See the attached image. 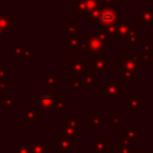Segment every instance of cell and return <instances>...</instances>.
<instances>
[{"label":"cell","instance_id":"8992f818","mask_svg":"<svg viewBox=\"0 0 153 153\" xmlns=\"http://www.w3.org/2000/svg\"><path fill=\"white\" fill-rule=\"evenodd\" d=\"M76 128H78V121L76 118H66L63 121V135L68 139H78V133H76Z\"/></svg>","mask_w":153,"mask_h":153},{"label":"cell","instance_id":"3957f363","mask_svg":"<svg viewBox=\"0 0 153 153\" xmlns=\"http://www.w3.org/2000/svg\"><path fill=\"white\" fill-rule=\"evenodd\" d=\"M85 44H86V50L90 54V57L94 61L98 59L105 57L104 50H105V44L100 41L98 33H90L85 38Z\"/></svg>","mask_w":153,"mask_h":153},{"label":"cell","instance_id":"cb8c5ba5","mask_svg":"<svg viewBox=\"0 0 153 153\" xmlns=\"http://www.w3.org/2000/svg\"><path fill=\"white\" fill-rule=\"evenodd\" d=\"M57 81L59 80H56V76L55 75H48L47 76V82H45L47 84V87L49 88L50 86H53V90H55V85L59 84Z\"/></svg>","mask_w":153,"mask_h":153},{"label":"cell","instance_id":"5bb4252c","mask_svg":"<svg viewBox=\"0 0 153 153\" xmlns=\"http://www.w3.org/2000/svg\"><path fill=\"white\" fill-rule=\"evenodd\" d=\"M128 111L136 112L140 106H142V97H128Z\"/></svg>","mask_w":153,"mask_h":153},{"label":"cell","instance_id":"603a6c76","mask_svg":"<svg viewBox=\"0 0 153 153\" xmlns=\"http://www.w3.org/2000/svg\"><path fill=\"white\" fill-rule=\"evenodd\" d=\"M75 91H79V90H86V87L84 86V84H82V81H80V80H78V79H74L73 81L71 80L69 82H68Z\"/></svg>","mask_w":153,"mask_h":153},{"label":"cell","instance_id":"d6986e66","mask_svg":"<svg viewBox=\"0 0 153 153\" xmlns=\"http://www.w3.org/2000/svg\"><path fill=\"white\" fill-rule=\"evenodd\" d=\"M90 118H91V123H90V128L92 129H97L100 123H104V121H100L102 118L98 116V114H92L90 115Z\"/></svg>","mask_w":153,"mask_h":153},{"label":"cell","instance_id":"d6a6232c","mask_svg":"<svg viewBox=\"0 0 153 153\" xmlns=\"http://www.w3.org/2000/svg\"><path fill=\"white\" fill-rule=\"evenodd\" d=\"M145 153H153V152H145Z\"/></svg>","mask_w":153,"mask_h":153},{"label":"cell","instance_id":"ffe728a7","mask_svg":"<svg viewBox=\"0 0 153 153\" xmlns=\"http://www.w3.org/2000/svg\"><path fill=\"white\" fill-rule=\"evenodd\" d=\"M2 104L7 108H13V106H18V98L17 97H6L2 99Z\"/></svg>","mask_w":153,"mask_h":153},{"label":"cell","instance_id":"4dcf8cb0","mask_svg":"<svg viewBox=\"0 0 153 153\" xmlns=\"http://www.w3.org/2000/svg\"><path fill=\"white\" fill-rule=\"evenodd\" d=\"M25 2H37L36 0H24Z\"/></svg>","mask_w":153,"mask_h":153},{"label":"cell","instance_id":"7c38bea8","mask_svg":"<svg viewBox=\"0 0 153 153\" xmlns=\"http://www.w3.org/2000/svg\"><path fill=\"white\" fill-rule=\"evenodd\" d=\"M23 118H24V122L25 123H38L39 122V115L36 110H32V109H24V112H23Z\"/></svg>","mask_w":153,"mask_h":153},{"label":"cell","instance_id":"8fae6325","mask_svg":"<svg viewBox=\"0 0 153 153\" xmlns=\"http://www.w3.org/2000/svg\"><path fill=\"white\" fill-rule=\"evenodd\" d=\"M110 145L111 143L109 141L104 140V136H100V139L98 136H96L94 141H92V142L90 141V149H92V151H103V149L108 151V149H110L109 148Z\"/></svg>","mask_w":153,"mask_h":153},{"label":"cell","instance_id":"277c9868","mask_svg":"<svg viewBox=\"0 0 153 153\" xmlns=\"http://www.w3.org/2000/svg\"><path fill=\"white\" fill-rule=\"evenodd\" d=\"M90 61L86 59H69L68 60V74L76 76L79 74H88V66L92 63H88Z\"/></svg>","mask_w":153,"mask_h":153},{"label":"cell","instance_id":"1f68e13d","mask_svg":"<svg viewBox=\"0 0 153 153\" xmlns=\"http://www.w3.org/2000/svg\"><path fill=\"white\" fill-rule=\"evenodd\" d=\"M134 153H145V152H134Z\"/></svg>","mask_w":153,"mask_h":153},{"label":"cell","instance_id":"7a4b0ae2","mask_svg":"<svg viewBox=\"0 0 153 153\" xmlns=\"http://www.w3.org/2000/svg\"><path fill=\"white\" fill-rule=\"evenodd\" d=\"M66 97H56L55 92L36 93L37 108L47 112H66Z\"/></svg>","mask_w":153,"mask_h":153},{"label":"cell","instance_id":"e0dca14e","mask_svg":"<svg viewBox=\"0 0 153 153\" xmlns=\"http://www.w3.org/2000/svg\"><path fill=\"white\" fill-rule=\"evenodd\" d=\"M73 12H74V14H80V13L85 14L87 12V2H86V0H80L79 2L74 4L73 5Z\"/></svg>","mask_w":153,"mask_h":153},{"label":"cell","instance_id":"6da1fadb","mask_svg":"<svg viewBox=\"0 0 153 153\" xmlns=\"http://www.w3.org/2000/svg\"><path fill=\"white\" fill-rule=\"evenodd\" d=\"M121 22V12L112 5H103L99 10V16L97 24L100 25L102 32L109 36H115V30L117 24Z\"/></svg>","mask_w":153,"mask_h":153},{"label":"cell","instance_id":"f1b7e54d","mask_svg":"<svg viewBox=\"0 0 153 153\" xmlns=\"http://www.w3.org/2000/svg\"><path fill=\"white\" fill-rule=\"evenodd\" d=\"M80 0H68V2L69 4H76V2H79Z\"/></svg>","mask_w":153,"mask_h":153},{"label":"cell","instance_id":"9a60e30c","mask_svg":"<svg viewBox=\"0 0 153 153\" xmlns=\"http://www.w3.org/2000/svg\"><path fill=\"white\" fill-rule=\"evenodd\" d=\"M84 38H80L78 36H69L68 39V51H76L78 47L80 45V43H82Z\"/></svg>","mask_w":153,"mask_h":153},{"label":"cell","instance_id":"9c48e42d","mask_svg":"<svg viewBox=\"0 0 153 153\" xmlns=\"http://www.w3.org/2000/svg\"><path fill=\"white\" fill-rule=\"evenodd\" d=\"M31 153H50V147L44 141H27Z\"/></svg>","mask_w":153,"mask_h":153},{"label":"cell","instance_id":"ac0fdd59","mask_svg":"<svg viewBox=\"0 0 153 153\" xmlns=\"http://www.w3.org/2000/svg\"><path fill=\"white\" fill-rule=\"evenodd\" d=\"M78 22L76 20H69L68 23H67V25L65 26V27H62V30H65V31H67L68 33H69V36L72 35V36H74L76 32H78Z\"/></svg>","mask_w":153,"mask_h":153},{"label":"cell","instance_id":"5b68a950","mask_svg":"<svg viewBox=\"0 0 153 153\" xmlns=\"http://www.w3.org/2000/svg\"><path fill=\"white\" fill-rule=\"evenodd\" d=\"M102 92L100 94L106 98L108 102H115L118 96H121V81L118 80H112V81H106L104 86L100 87Z\"/></svg>","mask_w":153,"mask_h":153},{"label":"cell","instance_id":"d4e9b609","mask_svg":"<svg viewBox=\"0 0 153 153\" xmlns=\"http://www.w3.org/2000/svg\"><path fill=\"white\" fill-rule=\"evenodd\" d=\"M117 153H130V146H117Z\"/></svg>","mask_w":153,"mask_h":153},{"label":"cell","instance_id":"7402d4cb","mask_svg":"<svg viewBox=\"0 0 153 153\" xmlns=\"http://www.w3.org/2000/svg\"><path fill=\"white\" fill-rule=\"evenodd\" d=\"M122 76L123 79H137V74L136 71H131V69H122Z\"/></svg>","mask_w":153,"mask_h":153},{"label":"cell","instance_id":"52a82bcc","mask_svg":"<svg viewBox=\"0 0 153 153\" xmlns=\"http://www.w3.org/2000/svg\"><path fill=\"white\" fill-rule=\"evenodd\" d=\"M131 22H120L116 26L115 30V36H116V41L117 42H123L127 41V37L129 35V30L131 27Z\"/></svg>","mask_w":153,"mask_h":153},{"label":"cell","instance_id":"44dd1931","mask_svg":"<svg viewBox=\"0 0 153 153\" xmlns=\"http://www.w3.org/2000/svg\"><path fill=\"white\" fill-rule=\"evenodd\" d=\"M111 126H112V129H120L121 128V114H112L111 115Z\"/></svg>","mask_w":153,"mask_h":153},{"label":"cell","instance_id":"f546056e","mask_svg":"<svg viewBox=\"0 0 153 153\" xmlns=\"http://www.w3.org/2000/svg\"><path fill=\"white\" fill-rule=\"evenodd\" d=\"M149 37H151V43H153V31L149 32Z\"/></svg>","mask_w":153,"mask_h":153},{"label":"cell","instance_id":"4fadbf2b","mask_svg":"<svg viewBox=\"0 0 153 153\" xmlns=\"http://www.w3.org/2000/svg\"><path fill=\"white\" fill-rule=\"evenodd\" d=\"M57 141H59V145H57V149L60 151V152H62V153H68L69 151H71V148H72V140L71 139H68V137H66L65 135L63 136H61V135H57Z\"/></svg>","mask_w":153,"mask_h":153},{"label":"cell","instance_id":"484cf974","mask_svg":"<svg viewBox=\"0 0 153 153\" xmlns=\"http://www.w3.org/2000/svg\"><path fill=\"white\" fill-rule=\"evenodd\" d=\"M7 88V81L6 80H0V91H5Z\"/></svg>","mask_w":153,"mask_h":153},{"label":"cell","instance_id":"4316f807","mask_svg":"<svg viewBox=\"0 0 153 153\" xmlns=\"http://www.w3.org/2000/svg\"><path fill=\"white\" fill-rule=\"evenodd\" d=\"M6 75H7V71L6 69H0V80H2Z\"/></svg>","mask_w":153,"mask_h":153},{"label":"cell","instance_id":"30bf717a","mask_svg":"<svg viewBox=\"0 0 153 153\" xmlns=\"http://www.w3.org/2000/svg\"><path fill=\"white\" fill-rule=\"evenodd\" d=\"M92 68H93V72H96L97 74H105V71L110 68V60L105 57L94 60L92 63Z\"/></svg>","mask_w":153,"mask_h":153},{"label":"cell","instance_id":"ba28073f","mask_svg":"<svg viewBox=\"0 0 153 153\" xmlns=\"http://www.w3.org/2000/svg\"><path fill=\"white\" fill-rule=\"evenodd\" d=\"M137 20L140 25H147L153 23V5H145V7L139 11Z\"/></svg>","mask_w":153,"mask_h":153},{"label":"cell","instance_id":"2e32d148","mask_svg":"<svg viewBox=\"0 0 153 153\" xmlns=\"http://www.w3.org/2000/svg\"><path fill=\"white\" fill-rule=\"evenodd\" d=\"M122 135H123V139L130 141V140H135L137 137V131H136V129L133 128L131 124H128L127 126V129H124L122 131Z\"/></svg>","mask_w":153,"mask_h":153},{"label":"cell","instance_id":"83f0119b","mask_svg":"<svg viewBox=\"0 0 153 153\" xmlns=\"http://www.w3.org/2000/svg\"><path fill=\"white\" fill-rule=\"evenodd\" d=\"M116 0H100V2H103L104 5H112Z\"/></svg>","mask_w":153,"mask_h":153}]
</instances>
